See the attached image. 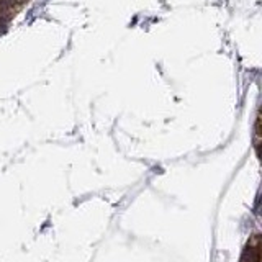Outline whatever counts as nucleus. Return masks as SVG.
<instances>
[{
    "mask_svg": "<svg viewBox=\"0 0 262 262\" xmlns=\"http://www.w3.org/2000/svg\"><path fill=\"white\" fill-rule=\"evenodd\" d=\"M13 7V0H0V13H5Z\"/></svg>",
    "mask_w": 262,
    "mask_h": 262,
    "instance_id": "nucleus-2",
    "label": "nucleus"
},
{
    "mask_svg": "<svg viewBox=\"0 0 262 262\" xmlns=\"http://www.w3.org/2000/svg\"><path fill=\"white\" fill-rule=\"evenodd\" d=\"M259 236H254L252 238V241L247 244V249L244 251V254H243V259L241 262H259Z\"/></svg>",
    "mask_w": 262,
    "mask_h": 262,
    "instance_id": "nucleus-1",
    "label": "nucleus"
}]
</instances>
